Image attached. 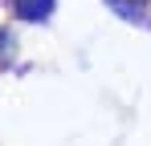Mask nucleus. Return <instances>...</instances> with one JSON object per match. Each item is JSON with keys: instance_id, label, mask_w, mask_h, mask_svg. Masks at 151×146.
I'll return each instance as SVG.
<instances>
[{"instance_id": "obj_1", "label": "nucleus", "mask_w": 151, "mask_h": 146, "mask_svg": "<svg viewBox=\"0 0 151 146\" xmlns=\"http://www.w3.org/2000/svg\"><path fill=\"white\" fill-rule=\"evenodd\" d=\"M12 12H17V16H21V21H45V16H49L53 12V0H12Z\"/></svg>"}, {"instance_id": "obj_2", "label": "nucleus", "mask_w": 151, "mask_h": 146, "mask_svg": "<svg viewBox=\"0 0 151 146\" xmlns=\"http://www.w3.org/2000/svg\"><path fill=\"white\" fill-rule=\"evenodd\" d=\"M106 4L127 21H151V0H106Z\"/></svg>"}]
</instances>
